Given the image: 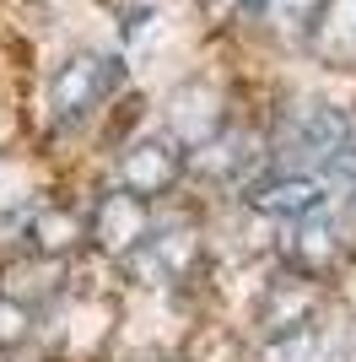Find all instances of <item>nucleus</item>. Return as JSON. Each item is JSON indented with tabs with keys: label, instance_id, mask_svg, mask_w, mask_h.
<instances>
[{
	"label": "nucleus",
	"instance_id": "1",
	"mask_svg": "<svg viewBox=\"0 0 356 362\" xmlns=\"http://www.w3.org/2000/svg\"><path fill=\"white\" fill-rule=\"evenodd\" d=\"M119 76L124 71H119L114 54H71V60L54 71V81H49V124H54V130L87 124L92 114L114 98Z\"/></svg>",
	"mask_w": 356,
	"mask_h": 362
},
{
	"label": "nucleus",
	"instance_id": "2",
	"mask_svg": "<svg viewBox=\"0 0 356 362\" xmlns=\"http://www.w3.org/2000/svg\"><path fill=\"white\" fill-rule=\"evenodd\" d=\"M351 151V119L335 114L329 103H302L281 119V157L286 168L302 173H335L340 157Z\"/></svg>",
	"mask_w": 356,
	"mask_h": 362
},
{
	"label": "nucleus",
	"instance_id": "3",
	"mask_svg": "<svg viewBox=\"0 0 356 362\" xmlns=\"http://www.w3.org/2000/svg\"><path fill=\"white\" fill-rule=\"evenodd\" d=\"M200 255H206L200 233L173 222V227H151L146 243H141L124 265H130L135 276H146L151 287H167V281H189V276L200 271Z\"/></svg>",
	"mask_w": 356,
	"mask_h": 362
},
{
	"label": "nucleus",
	"instance_id": "4",
	"mask_svg": "<svg viewBox=\"0 0 356 362\" xmlns=\"http://www.w3.org/2000/svg\"><path fill=\"white\" fill-rule=\"evenodd\" d=\"M151 233V216H146V200L130 195V189H108L87 216V238L103 249L108 259H130Z\"/></svg>",
	"mask_w": 356,
	"mask_h": 362
},
{
	"label": "nucleus",
	"instance_id": "5",
	"mask_svg": "<svg viewBox=\"0 0 356 362\" xmlns=\"http://www.w3.org/2000/svg\"><path fill=\"white\" fill-rule=\"evenodd\" d=\"M286 265H292L297 276H313V281H324L329 271H340L345 259H351V243H345L340 222H335V211H313L302 216V222L292 227V238H286Z\"/></svg>",
	"mask_w": 356,
	"mask_h": 362
},
{
	"label": "nucleus",
	"instance_id": "6",
	"mask_svg": "<svg viewBox=\"0 0 356 362\" xmlns=\"http://www.w3.org/2000/svg\"><path fill=\"white\" fill-rule=\"evenodd\" d=\"M249 206L259 216L302 222V216H313V211H324V206H329V179H324V173H302V168H281V173L249 184Z\"/></svg>",
	"mask_w": 356,
	"mask_h": 362
},
{
	"label": "nucleus",
	"instance_id": "7",
	"mask_svg": "<svg viewBox=\"0 0 356 362\" xmlns=\"http://www.w3.org/2000/svg\"><path fill=\"white\" fill-rule=\"evenodd\" d=\"M259 163H265V141L254 136V130H216V136L206 141V146L189 151V173H200V179L210 184H243L249 173H259Z\"/></svg>",
	"mask_w": 356,
	"mask_h": 362
},
{
	"label": "nucleus",
	"instance_id": "8",
	"mask_svg": "<svg viewBox=\"0 0 356 362\" xmlns=\"http://www.w3.org/2000/svg\"><path fill=\"white\" fill-rule=\"evenodd\" d=\"M313 314H319V281L313 276H281L270 281L265 298H259V335L265 341H281V335H297L308 330Z\"/></svg>",
	"mask_w": 356,
	"mask_h": 362
},
{
	"label": "nucleus",
	"instance_id": "9",
	"mask_svg": "<svg viewBox=\"0 0 356 362\" xmlns=\"http://www.w3.org/2000/svg\"><path fill=\"white\" fill-rule=\"evenodd\" d=\"M178 179H184V157H178L173 141H135V146L119 157V189H130V195H141V200L167 195Z\"/></svg>",
	"mask_w": 356,
	"mask_h": 362
},
{
	"label": "nucleus",
	"instance_id": "10",
	"mask_svg": "<svg viewBox=\"0 0 356 362\" xmlns=\"http://www.w3.org/2000/svg\"><path fill=\"white\" fill-rule=\"evenodd\" d=\"M108 308L97 298H71L59 303V319H54V346L65 357H97V346L108 341Z\"/></svg>",
	"mask_w": 356,
	"mask_h": 362
},
{
	"label": "nucleus",
	"instance_id": "11",
	"mask_svg": "<svg viewBox=\"0 0 356 362\" xmlns=\"http://www.w3.org/2000/svg\"><path fill=\"white\" fill-rule=\"evenodd\" d=\"M313 54L340 71H356V0H324L319 16H313Z\"/></svg>",
	"mask_w": 356,
	"mask_h": 362
},
{
	"label": "nucleus",
	"instance_id": "12",
	"mask_svg": "<svg viewBox=\"0 0 356 362\" xmlns=\"http://www.w3.org/2000/svg\"><path fill=\"white\" fill-rule=\"evenodd\" d=\"M22 238L32 243V255H44V259H65L76 243L87 238V222H81L71 206H32L28 227H22Z\"/></svg>",
	"mask_w": 356,
	"mask_h": 362
},
{
	"label": "nucleus",
	"instance_id": "13",
	"mask_svg": "<svg viewBox=\"0 0 356 362\" xmlns=\"http://www.w3.org/2000/svg\"><path fill=\"white\" fill-rule=\"evenodd\" d=\"M0 298L22 303H54L59 298V259H44V255H28V259H11L6 276H0Z\"/></svg>",
	"mask_w": 356,
	"mask_h": 362
},
{
	"label": "nucleus",
	"instance_id": "14",
	"mask_svg": "<svg viewBox=\"0 0 356 362\" xmlns=\"http://www.w3.org/2000/svg\"><path fill=\"white\" fill-rule=\"evenodd\" d=\"M319 6H324V0H265L259 11L270 16L275 33H308L313 16H319Z\"/></svg>",
	"mask_w": 356,
	"mask_h": 362
},
{
	"label": "nucleus",
	"instance_id": "15",
	"mask_svg": "<svg viewBox=\"0 0 356 362\" xmlns=\"http://www.w3.org/2000/svg\"><path fill=\"white\" fill-rule=\"evenodd\" d=\"M28 335H32V308L0 298V346H22Z\"/></svg>",
	"mask_w": 356,
	"mask_h": 362
},
{
	"label": "nucleus",
	"instance_id": "16",
	"mask_svg": "<svg viewBox=\"0 0 356 362\" xmlns=\"http://www.w3.org/2000/svg\"><path fill=\"white\" fill-rule=\"evenodd\" d=\"M206 6H210L216 16H222V11H237V6H249V0H206Z\"/></svg>",
	"mask_w": 356,
	"mask_h": 362
}]
</instances>
